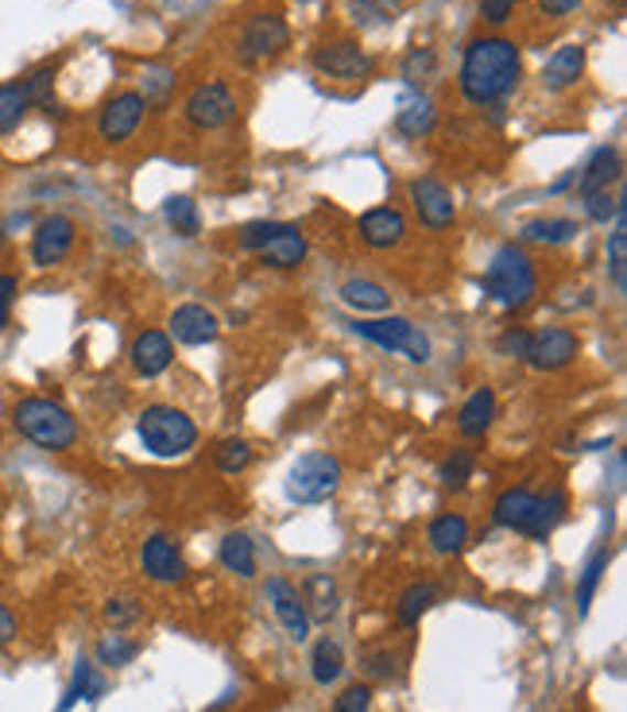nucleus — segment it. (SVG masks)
<instances>
[{
  "label": "nucleus",
  "instance_id": "f257e3e1",
  "mask_svg": "<svg viewBox=\"0 0 627 712\" xmlns=\"http://www.w3.org/2000/svg\"><path fill=\"white\" fill-rule=\"evenodd\" d=\"M519 74H523V58L516 43L504 35H485L465 47L457 82L468 105H496L519 86Z\"/></svg>",
  "mask_w": 627,
  "mask_h": 712
},
{
  "label": "nucleus",
  "instance_id": "f03ea898",
  "mask_svg": "<svg viewBox=\"0 0 627 712\" xmlns=\"http://www.w3.org/2000/svg\"><path fill=\"white\" fill-rule=\"evenodd\" d=\"M12 427H17L28 442L40 445V450H47V453H66V450H74V442H78V422H74V414L66 411L63 403L43 399V396L20 399V403L12 407Z\"/></svg>",
  "mask_w": 627,
  "mask_h": 712
},
{
  "label": "nucleus",
  "instance_id": "7ed1b4c3",
  "mask_svg": "<svg viewBox=\"0 0 627 712\" xmlns=\"http://www.w3.org/2000/svg\"><path fill=\"white\" fill-rule=\"evenodd\" d=\"M136 434H140L143 450H148L151 457H163V461L186 457V453L198 445V427H194V419L171 403L143 407L140 422H136Z\"/></svg>",
  "mask_w": 627,
  "mask_h": 712
},
{
  "label": "nucleus",
  "instance_id": "20e7f679",
  "mask_svg": "<svg viewBox=\"0 0 627 712\" xmlns=\"http://www.w3.org/2000/svg\"><path fill=\"white\" fill-rule=\"evenodd\" d=\"M534 291H539V276H534L531 256L516 245H504L485 271V294L504 310H523Z\"/></svg>",
  "mask_w": 627,
  "mask_h": 712
},
{
  "label": "nucleus",
  "instance_id": "39448f33",
  "mask_svg": "<svg viewBox=\"0 0 627 712\" xmlns=\"http://www.w3.org/2000/svg\"><path fill=\"white\" fill-rule=\"evenodd\" d=\"M342 488V461L329 450L302 453L291 468H287L283 492L291 504H326Z\"/></svg>",
  "mask_w": 627,
  "mask_h": 712
},
{
  "label": "nucleus",
  "instance_id": "423d86ee",
  "mask_svg": "<svg viewBox=\"0 0 627 712\" xmlns=\"http://www.w3.org/2000/svg\"><path fill=\"white\" fill-rule=\"evenodd\" d=\"M240 248L256 252L260 263L279 271L302 268L306 260V237L299 233V225H283V222H252L240 229Z\"/></svg>",
  "mask_w": 627,
  "mask_h": 712
},
{
  "label": "nucleus",
  "instance_id": "0eeeda50",
  "mask_svg": "<svg viewBox=\"0 0 627 712\" xmlns=\"http://www.w3.org/2000/svg\"><path fill=\"white\" fill-rule=\"evenodd\" d=\"M287 47H291V28H287V20L279 17V12H256V17H248V24L240 28L237 63L240 66L275 63Z\"/></svg>",
  "mask_w": 627,
  "mask_h": 712
},
{
  "label": "nucleus",
  "instance_id": "6e6552de",
  "mask_svg": "<svg viewBox=\"0 0 627 712\" xmlns=\"http://www.w3.org/2000/svg\"><path fill=\"white\" fill-rule=\"evenodd\" d=\"M353 333L372 345L388 348V353H407L414 365L430 360V337L407 317H376V322H353Z\"/></svg>",
  "mask_w": 627,
  "mask_h": 712
},
{
  "label": "nucleus",
  "instance_id": "1a4fd4ad",
  "mask_svg": "<svg viewBox=\"0 0 627 712\" xmlns=\"http://www.w3.org/2000/svg\"><path fill=\"white\" fill-rule=\"evenodd\" d=\"M183 117L194 132H217L237 117V97L225 82H202L186 94Z\"/></svg>",
  "mask_w": 627,
  "mask_h": 712
},
{
  "label": "nucleus",
  "instance_id": "9d476101",
  "mask_svg": "<svg viewBox=\"0 0 627 712\" xmlns=\"http://www.w3.org/2000/svg\"><path fill=\"white\" fill-rule=\"evenodd\" d=\"M577 353H581L577 333L565 330V325H547V330L531 333L523 360L534 368V373H562L565 365L577 360Z\"/></svg>",
  "mask_w": 627,
  "mask_h": 712
},
{
  "label": "nucleus",
  "instance_id": "9b49d317",
  "mask_svg": "<svg viewBox=\"0 0 627 712\" xmlns=\"http://www.w3.org/2000/svg\"><path fill=\"white\" fill-rule=\"evenodd\" d=\"M143 112H148V97L136 94V89H125V94H117L101 109V117H97V136H101L105 143L132 140L136 128L143 125Z\"/></svg>",
  "mask_w": 627,
  "mask_h": 712
},
{
  "label": "nucleus",
  "instance_id": "f8f14e48",
  "mask_svg": "<svg viewBox=\"0 0 627 712\" xmlns=\"http://www.w3.org/2000/svg\"><path fill=\"white\" fill-rule=\"evenodd\" d=\"M411 206L430 233H445V229H453V222H457V202H453L450 186L437 183V179H414Z\"/></svg>",
  "mask_w": 627,
  "mask_h": 712
},
{
  "label": "nucleus",
  "instance_id": "ddd939ff",
  "mask_svg": "<svg viewBox=\"0 0 627 712\" xmlns=\"http://www.w3.org/2000/svg\"><path fill=\"white\" fill-rule=\"evenodd\" d=\"M314 71L326 74V78H337V82H360L372 74V58L360 51V43L334 40V43H322V47L314 51Z\"/></svg>",
  "mask_w": 627,
  "mask_h": 712
},
{
  "label": "nucleus",
  "instance_id": "4468645a",
  "mask_svg": "<svg viewBox=\"0 0 627 712\" xmlns=\"http://www.w3.org/2000/svg\"><path fill=\"white\" fill-rule=\"evenodd\" d=\"M140 565L155 585H183L186 581V558L171 535H148L140 550Z\"/></svg>",
  "mask_w": 627,
  "mask_h": 712
},
{
  "label": "nucleus",
  "instance_id": "2eb2a0df",
  "mask_svg": "<svg viewBox=\"0 0 627 712\" xmlns=\"http://www.w3.org/2000/svg\"><path fill=\"white\" fill-rule=\"evenodd\" d=\"M268 601L275 619L283 624L287 639L291 643H306L310 639V616H306V604H302V593L291 585L287 578H271L268 581Z\"/></svg>",
  "mask_w": 627,
  "mask_h": 712
},
{
  "label": "nucleus",
  "instance_id": "dca6fc26",
  "mask_svg": "<svg viewBox=\"0 0 627 712\" xmlns=\"http://www.w3.org/2000/svg\"><path fill=\"white\" fill-rule=\"evenodd\" d=\"M74 233H78V229H74V222L66 214L43 217V222L35 225V233H32V263H35V268H55V263L71 252Z\"/></svg>",
  "mask_w": 627,
  "mask_h": 712
},
{
  "label": "nucleus",
  "instance_id": "f3484780",
  "mask_svg": "<svg viewBox=\"0 0 627 712\" xmlns=\"http://www.w3.org/2000/svg\"><path fill=\"white\" fill-rule=\"evenodd\" d=\"M171 365H175V345H171V337L163 330H143L140 337L132 341L136 376H143V380H155V376H163Z\"/></svg>",
  "mask_w": 627,
  "mask_h": 712
},
{
  "label": "nucleus",
  "instance_id": "a211bd4d",
  "mask_svg": "<svg viewBox=\"0 0 627 712\" xmlns=\"http://www.w3.org/2000/svg\"><path fill=\"white\" fill-rule=\"evenodd\" d=\"M357 229H360V240H365L368 248L388 252V248H399L407 240V217L391 206H376L360 217Z\"/></svg>",
  "mask_w": 627,
  "mask_h": 712
},
{
  "label": "nucleus",
  "instance_id": "6ab92c4d",
  "mask_svg": "<svg viewBox=\"0 0 627 712\" xmlns=\"http://www.w3.org/2000/svg\"><path fill=\"white\" fill-rule=\"evenodd\" d=\"M171 333H175L179 345H214L217 333H221V322H217L214 310L198 306V302H191V306H179L175 314H171Z\"/></svg>",
  "mask_w": 627,
  "mask_h": 712
},
{
  "label": "nucleus",
  "instance_id": "aec40b11",
  "mask_svg": "<svg viewBox=\"0 0 627 712\" xmlns=\"http://www.w3.org/2000/svg\"><path fill=\"white\" fill-rule=\"evenodd\" d=\"M581 74H585V47H581V43H565V47H558L554 55L547 58V66H542V89L562 94V89L577 86Z\"/></svg>",
  "mask_w": 627,
  "mask_h": 712
},
{
  "label": "nucleus",
  "instance_id": "412c9836",
  "mask_svg": "<svg viewBox=\"0 0 627 712\" xmlns=\"http://www.w3.org/2000/svg\"><path fill=\"white\" fill-rule=\"evenodd\" d=\"M565 511H570V499H565L562 488L542 492V496H534V507H531V515H527L519 535H527V539H534V542H547L550 535H554L558 522L565 519Z\"/></svg>",
  "mask_w": 627,
  "mask_h": 712
},
{
  "label": "nucleus",
  "instance_id": "4be33fe9",
  "mask_svg": "<svg viewBox=\"0 0 627 712\" xmlns=\"http://www.w3.org/2000/svg\"><path fill=\"white\" fill-rule=\"evenodd\" d=\"M493 419H496V391L477 388L465 399V407H461V414H457L461 438H485L488 427H493Z\"/></svg>",
  "mask_w": 627,
  "mask_h": 712
},
{
  "label": "nucleus",
  "instance_id": "5701e85b",
  "mask_svg": "<svg viewBox=\"0 0 627 712\" xmlns=\"http://www.w3.org/2000/svg\"><path fill=\"white\" fill-rule=\"evenodd\" d=\"M616 179H619V151H616V148H596L593 159L585 163V171L577 174L581 198H585V194L608 191V186L616 183Z\"/></svg>",
  "mask_w": 627,
  "mask_h": 712
},
{
  "label": "nucleus",
  "instance_id": "b1692460",
  "mask_svg": "<svg viewBox=\"0 0 627 712\" xmlns=\"http://www.w3.org/2000/svg\"><path fill=\"white\" fill-rule=\"evenodd\" d=\"M434 120H437V109L426 94H407L403 101H399L396 128L407 136V140H422V136L434 128Z\"/></svg>",
  "mask_w": 627,
  "mask_h": 712
},
{
  "label": "nucleus",
  "instance_id": "393cba45",
  "mask_svg": "<svg viewBox=\"0 0 627 712\" xmlns=\"http://www.w3.org/2000/svg\"><path fill=\"white\" fill-rule=\"evenodd\" d=\"M426 539H430V547H434V554H445V558L461 554V550L468 547V519L465 515H453V511L437 515V519L430 522Z\"/></svg>",
  "mask_w": 627,
  "mask_h": 712
},
{
  "label": "nucleus",
  "instance_id": "a878e982",
  "mask_svg": "<svg viewBox=\"0 0 627 712\" xmlns=\"http://www.w3.org/2000/svg\"><path fill=\"white\" fill-rule=\"evenodd\" d=\"M342 302H349V306L360 310V314H383V310H391L388 287H380L376 279H345Z\"/></svg>",
  "mask_w": 627,
  "mask_h": 712
},
{
  "label": "nucleus",
  "instance_id": "bb28decb",
  "mask_svg": "<svg viewBox=\"0 0 627 712\" xmlns=\"http://www.w3.org/2000/svg\"><path fill=\"white\" fill-rule=\"evenodd\" d=\"M32 112V97H28L24 82H0V136H12Z\"/></svg>",
  "mask_w": 627,
  "mask_h": 712
},
{
  "label": "nucleus",
  "instance_id": "cd10ccee",
  "mask_svg": "<svg viewBox=\"0 0 627 712\" xmlns=\"http://www.w3.org/2000/svg\"><path fill=\"white\" fill-rule=\"evenodd\" d=\"M105 678L94 670V662H86V658H78V666H74V681L71 689L63 693V704H58V712H71L78 701H101L105 697Z\"/></svg>",
  "mask_w": 627,
  "mask_h": 712
},
{
  "label": "nucleus",
  "instance_id": "c85d7f7f",
  "mask_svg": "<svg viewBox=\"0 0 627 712\" xmlns=\"http://www.w3.org/2000/svg\"><path fill=\"white\" fill-rule=\"evenodd\" d=\"M302 604H306V616L310 624L318 619V624H329L337 612V589L334 581L326 578V573H314V578H306V593H302Z\"/></svg>",
  "mask_w": 627,
  "mask_h": 712
},
{
  "label": "nucleus",
  "instance_id": "c756f323",
  "mask_svg": "<svg viewBox=\"0 0 627 712\" xmlns=\"http://www.w3.org/2000/svg\"><path fill=\"white\" fill-rule=\"evenodd\" d=\"M310 673H314V681H318V686H334V681L345 673L342 643L329 639V635L314 643V650H310Z\"/></svg>",
  "mask_w": 627,
  "mask_h": 712
},
{
  "label": "nucleus",
  "instance_id": "7c9ffc66",
  "mask_svg": "<svg viewBox=\"0 0 627 712\" xmlns=\"http://www.w3.org/2000/svg\"><path fill=\"white\" fill-rule=\"evenodd\" d=\"M531 507H534V492L531 488H508V492H500V499H496L493 522H496V527H508V530H523Z\"/></svg>",
  "mask_w": 627,
  "mask_h": 712
},
{
  "label": "nucleus",
  "instance_id": "2f4dec72",
  "mask_svg": "<svg viewBox=\"0 0 627 712\" xmlns=\"http://www.w3.org/2000/svg\"><path fill=\"white\" fill-rule=\"evenodd\" d=\"M221 565L237 578H256V547L245 530H229L221 539Z\"/></svg>",
  "mask_w": 627,
  "mask_h": 712
},
{
  "label": "nucleus",
  "instance_id": "473e14b6",
  "mask_svg": "<svg viewBox=\"0 0 627 712\" xmlns=\"http://www.w3.org/2000/svg\"><path fill=\"white\" fill-rule=\"evenodd\" d=\"M437 601V589L430 585V581H414L411 589H403V596H399L396 604V624L399 627H414L422 616H426L430 608H434Z\"/></svg>",
  "mask_w": 627,
  "mask_h": 712
},
{
  "label": "nucleus",
  "instance_id": "72a5a7b5",
  "mask_svg": "<svg viewBox=\"0 0 627 712\" xmlns=\"http://www.w3.org/2000/svg\"><path fill=\"white\" fill-rule=\"evenodd\" d=\"M624 214H627V206H619L616 229H612V237H608V276L619 294L627 291V222H624Z\"/></svg>",
  "mask_w": 627,
  "mask_h": 712
},
{
  "label": "nucleus",
  "instance_id": "f704fd0d",
  "mask_svg": "<svg viewBox=\"0 0 627 712\" xmlns=\"http://www.w3.org/2000/svg\"><path fill=\"white\" fill-rule=\"evenodd\" d=\"M608 565H612V550L604 547V550H596V554L588 558L585 570H581V581H577V612L581 616H588V608H593V596H596V589H601Z\"/></svg>",
  "mask_w": 627,
  "mask_h": 712
},
{
  "label": "nucleus",
  "instance_id": "c9c22d12",
  "mask_svg": "<svg viewBox=\"0 0 627 712\" xmlns=\"http://www.w3.org/2000/svg\"><path fill=\"white\" fill-rule=\"evenodd\" d=\"M473 473H477V453H473V450H453L450 457L442 461V468H437V481H442L445 488L461 492L468 481H473Z\"/></svg>",
  "mask_w": 627,
  "mask_h": 712
},
{
  "label": "nucleus",
  "instance_id": "e433bc0d",
  "mask_svg": "<svg viewBox=\"0 0 627 712\" xmlns=\"http://www.w3.org/2000/svg\"><path fill=\"white\" fill-rule=\"evenodd\" d=\"M163 217H167V225L179 233V237H198L202 233V214L198 206H194L191 198H167V206H163Z\"/></svg>",
  "mask_w": 627,
  "mask_h": 712
},
{
  "label": "nucleus",
  "instance_id": "4c0bfd02",
  "mask_svg": "<svg viewBox=\"0 0 627 712\" xmlns=\"http://www.w3.org/2000/svg\"><path fill=\"white\" fill-rule=\"evenodd\" d=\"M214 465L221 468L225 476L245 473V468L252 465V445H248L245 438H225V442H217V450H214Z\"/></svg>",
  "mask_w": 627,
  "mask_h": 712
},
{
  "label": "nucleus",
  "instance_id": "58836bf2",
  "mask_svg": "<svg viewBox=\"0 0 627 712\" xmlns=\"http://www.w3.org/2000/svg\"><path fill=\"white\" fill-rule=\"evenodd\" d=\"M577 237V222L570 217H554V222H531L523 229V240H539V245H565Z\"/></svg>",
  "mask_w": 627,
  "mask_h": 712
},
{
  "label": "nucleus",
  "instance_id": "ea45409f",
  "mask_svg": "<svg viewBox=\"0 0 627 712\" xmlns=\"http://www.w3.org/2000/svg\"><path fill=\"white\" fill-rule=\"evenodd\" d=\"M136 655H140V643L125 639V635H105L97 643V662L101 666H128Z\"/></svg>",
  "mask_w": 627,
  "mask_h": 712
},
{
  "label": "nucleus",
  "instance_id": "a19ab883",
  "mask_svg": "<svg viewBox=\"0 0 627 712\" xmlns=\"http://www.w3.org/2000/svg\"><path fill=\"white\" fill-rule=\"evenodd\" d=\"M403 9V0H353L360 24H391Z\"/></svg>",
  "mask_w": 627,
  "mask_h": 712
},
{
  "label": "nucleus",
  "instance_id": "79ce46f5",
  "mask_svg": "<svg viewBox=\"0 0 627 712\" xmlns=\"http://www.w3.org/2000/svg\"><path fill=\"white\" fill-rule=\"evenodd\" d=\"M329 712H372V686L368 681H353L342 693L334 697V709Z\"/></svg>",
  "mask_w": 627,
  "mask_h": 712
},
{
  "label": "nucleus",
  "instance_id": "37998d69",
  "mask_svg": "<svg viewBox=\"0 0 627 712\" xmlns=\"http://www.w3.org/2000/svg\"><path fill=\"white\" fill-rule=\"evenodd\" d=\"M140 616H143V608L132 601V596H112V601H105V624H112L117 632L140 624Z\"/></svg>",
  "mask_w": 627,
  "mask_h": 712
},
{
  "label": "nucleus",
  "instance_id": "c03bdc74",
  "mask_svg": "<svg viewBox=\"0 0 627 712\" xmlns=\"http://www.w3.org/2000/svg\"><path fill=\"white\" fill-rule=\"evenodd\" d=\"M434 66H437L434 51H430V47H414L411 55L403 58V78L411 82V86H419V82H426L430 74H434Z\"/></svg>",
  "mask_w": 627,
  "mask_h": 712
},
{
  "label": "nucleus",
  "instance_id": "a18cd8bd",
  "mask_svg": "<svg viewBox=\"0 0 627 712\" xmlns=\"http://www.w3.org/2000/svg\"><path fill=\"white\" fill-rule=\"evenodd\" d=\"M619 206H624V202L612 198L608 191H601V194H585V217H588V222H596V225L616 222Z\"/></svg>",
  "mask_w": 627,
  "mask_h": 712
},
{
  "label": "nucleus",
  "instance_id": "49530a36",
  "mask_svg": "<svg viewBox=\"0 0 627 712\" xmlns=\"http://www.w3.org/2000/svg\"><path fill=\"white\" fill-rule=\"evenodd\" d=\"M516 4L519 0H480V17L493 28H504L511 20V12H516Z\"/></svg>",
  "mask_w": 627,
  "mask_h": 712
},
{
  "label": "nucleus",
  "instance_id": "de8ad7c7",
  "mask_svg": "<svg viewBox=\"0 0 627 712\" xmlns=\"http://www.w3.org/2000/svg\"><path fill=\"white\" fill-rule=\"evenodd\" d=\"M17 291H20V279H17V276H0V330L9 325V314H12V302H17Z\"/></svg>",
  "mask_w": 627,
  "mask_h": 712
},
{
  "label": "nucleus",
  "instance_id": "09e8293b",
  "mask_svg": "<svg viewBox=\"0 0 627 712\" xmlns=\"http://www.w3.org/2000/svg\"><path fill=\"white\" fill-rule=\"evenodd\" d=\"M527 341H531V333H527V330H508L500 337V353H508V356H516V360H523Z\"/></svg>",
  "mask_w": 627,
  "mask_h": 712
},
{
  "label": "nucleus",
  "instance_id": "8fccbe9b",
  "mask_svg": "<svg viewBox=\"0 0 627 712\" xmlns=\"http://www.w3.org/2000/svg\"><path fill=\"white\" fill-rule=\"evenodd\" d=\"M20 635V624H17V616H12L4 604H0V647H9L12 639Z\"/></svg>",
  "mask_w": 627,
  "mask_h": 712
},
{
  "label": "nucleus",
  "instance_id": "3c124183",
  "mask_svg": "<svg viewBox=\"0 0 627 712\" xmlns=\"http://www.w3.org/2000/svg\"><path fill=\"white\" fill-rule=\"evenodd\" d=\"M539 4L547 17H570V12H577L581 0H539Z\"/></svg>",
  "mask_w": 627,
  "mask_h": 712
}]
</instances>
